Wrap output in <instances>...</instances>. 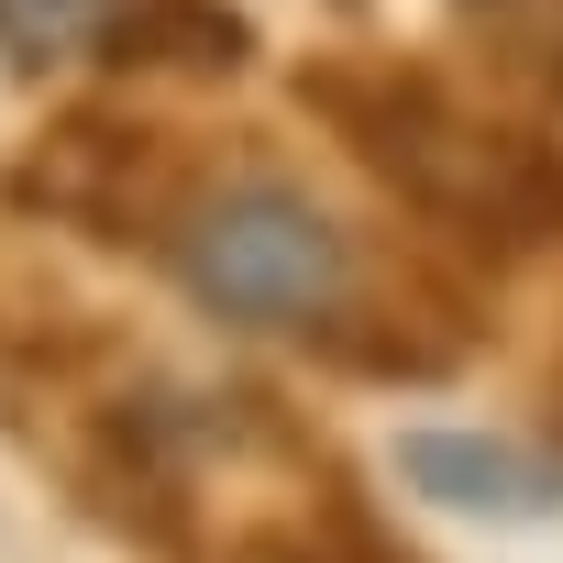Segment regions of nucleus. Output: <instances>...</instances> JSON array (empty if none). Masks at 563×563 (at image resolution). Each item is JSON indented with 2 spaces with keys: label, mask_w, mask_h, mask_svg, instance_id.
Wrapping results in <instances>:
<instances>
[{
  "label": "nucleus",
  "mask_w": 563,
  "mask_h": 563,
  "mask_svg": "<svg viewBox=\"0 0 563 563\" xmlns=\"http://www.w3.org/2000/svg\"><path fill=\"white\" fill-rule=\"evenodd\" d=\"M144 254L210 321L321 343L354 376H442L475 343L464 299H420V288L387 299L365 243H354V221L332 199H310V177H288L276 155L199 144V166L177 177V199H166V221H155Z\"/></svg>",
  "instance_id": "obj_1"
},
{
  "label": "nucleus",
  "mask_w": 563,
  "mask_h": 563,
  "mask_svg": "<svg viewBox=\"0 0 563 563\" xmlns=\"http://www.w3.org/2000/svg\"><path fill=\"white\" fill-rule=\"evenodd\" d=\"M12 67H111V78H243V0H0Z\"/></svg>",
  "instance_id": "obj_4"
},
{
  "label": "nucleus",
  "mask_w": 563,
  "mask_h": 563,
  "mask_svg": "<svg viewBox=\"0 0 563 563\" xmlns=\"http://www.w3.org/2000/svg\"><path fill=\"white\" fill-rule=\"evenodd\" d=\"M299 111L453 254L541 265L563 243V133L519 100H475L442 56L332 45L299 56Z\"/></svg>",
  "instance_id": "obj_2"
},
{
  "label": "nucleus",
  "mask_w": 563,
  "mask_h": 563,
  "mask_svg": "<svg viewBox=\"0 0 563 563\" xmlns=\"http://www.w3.org/2000/svg\"><path fill=\"white\" fill-rule=\"evenodd\" d=\"M199 144L210 133H177V122L89 100V111H56L0 166V199H23V210H45L67 232H100V243H155V221H166L177 177L199 166Z\"/></svg>",
  "instance_id": "obj_3"
},
{
  "label": "nucleus",
  "mask_w": 563,
  "mask_h": 563,
  "mask_svg": "<svg viewBox=\"0 0 563 563\" xmlns=\"http://www.w3.org/2000/svg\"><path fill=\"white\" fill-rule=\"evenodd\" d=\"M453 23L486 45L497 89L530 100V122L563 133V0H453Z\"/></svg>",
  "instance_id": "obj_6"
},
{
  "label": "nucleus",
  "mask_w": 563,
  "mask_h": 563,
  "mask_svg": "<svg viewBox=\"0 0 563 563\" xmlns=\"http://www.w3.org/2000/svg\"><path fill=\"white\" fill-rule=\"evenodd\" d=\"M232 563H420L409 541H387L354 497H321L310 519H265L232 541Z\"/></svg>",
  "instance_id": "obj_7"
},
{
  "label": "nucleus",
  "mask_w": 563,
  "mask_h": 563,
  "mask_svg": "<svg viewBox=\"0 0 563 563\" xmlns=\"http://www.w3.org/2000/svg\"><path fill=\"white\" fill-rule=\"evenodd\" d=\"M398 475L420 497H442V508H475V519H541V508H563V464H541L530 442H497V431H409Z\"/></svg>",
  "instance_id": "obj_5"
}]
</instances>
